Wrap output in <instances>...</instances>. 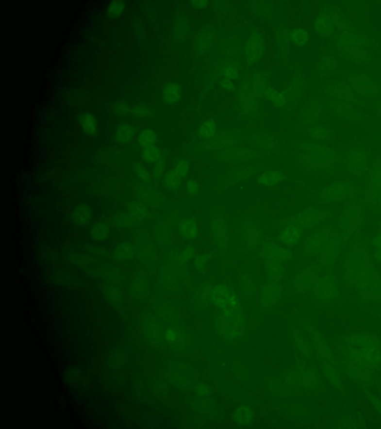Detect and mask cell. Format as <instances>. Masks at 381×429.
I'll return each instance as SVG.
<instances>
[{
	"instance_id": "6da1fadb",
	"label": "cell",
	"mask_w": 381,
	"mask_h": 429,
	"mask_svg": "<svg viewBox=\"0 0 381 429\" xmlns=\"http://www.w3.org/2000/svg\"><path fill=\"white\" fill-rule=\"evenodd\" d=\"M242 139L241 133L238 131L228 130L220 132L212 139L205 142V147L213 151H223L232 148L236 147Z\"/></svg>"
},
{
	"instance_id": "7a4b0ae2",
	"label": "cell",
	"mask_w": 381,
	"mask_h": 429,
	"mask_svg": "<svg viewBox=\"0 0 381 429\" xmlns=\"http://www.w3.org/2000/svg\"><path fill=\"white\" fill-rule=\"evenodd\" d=\"M264 154L256 150H250L245 148L236 147L227 149L219 153L218 160L226 164H241L255 159L262 158Z\"/></svg>"
},
{
	"instance_id": "3957f363",
	"label": "cell",
	"mask_w": 381,
	"mask_h": 429,
	"mask_svg": "<svg viewBox=\"0 0 381 429\" xmlns=\"http://www.w3.org/2000/svg\"><path fill=\"white\" fill-rule=\"evenodd\" d=\"M238 234L242 243L248 247L254 248L263 242V231L252 220L248 218L242 220Z\"/></svg>"
},
{
	"instance_id": "277c9868",
	"label": "cell",
	"mask_w": 381,
	"mask_h": 429,
	"mask_svg": "<svg viewBox=\"0 0 381 429\" xmlns=\"http://www.w3.org/2000/svg\"><path fill=\"white\" fill-rule=\"evenodd\" d=\"M212 234L216 246L220 250H225L230 241V231L227 220L221 215H216L212 219Z\"/></svg>"
},
{
	"instance_id": "5b68a950",
	"label": "cell",
	"mask_w": 381,
	"mask_h": 429,
	"mask_svg": "<svg viewBox=\"0 0 381 429\" xmlns=\"http://www.w3.org/2000/svg\"><path fill=\"white\" fill-rule=\"evenodd\" d=\"M262 90H264L262 82L259 79L254 78L252 80L246 81L240 89V103L245 107H248L249 105L253 106L255 99Z\"/></svg>"
},
{
	"instance_id": "8992f818",
	"label": "cell",
	"mask_w": 381,
	"mask_h": 429,
	"mask_svg": "<svg viewBox=\"0 0 381 429\" xmlns=\"http://www.w3.org/2000/svg\"><path fill=\"white\" fill-rule=\"evenodd\" d=\"M262 169L263 167L261 165H243L233 168L229 172L225 183L226 186L230 187L233 185L249 179Z\"/></svg>"
},
{
	"instance_id": "52a82bcc",
	"label": "cell",
	"mask_w": 381,
	"mask_h": 429,
	"mask_svg": "<svg viewBox=\"0 0 381 429\" xmlns=\"http://www.w3.org/2000/svg\"><path fill=\"white\" fill-rule=\"evenodd\" d=\"M265 50L263 38L258 32H254L245 45V55L248 61L257 63L260 61Z\"/></svg>"
},
{
	"instance_id": "ba28073f",
	"label": "cell",
	"mask_w": 381,
	"mask_h": 429,
	"mask_svg": "<svg viewBox=\"0 0 381 429\" xmlns=\"http://www.w3.org/2000/svg\"><path fill=\"white\" fill-rule=\"evenodd\" d=\"M301 238V228L290 221L284 223L279 231V241L282 245L285 246H294L297 245Z\"/></svg>"
},
{
	"instance_id": "9c48e42d",
	"label": "cell",
	"mask_w": 381,
	"mask_h": 429,
	"mask_svg": "<svg viewBox=\"0 0 381 429\" xmlns=\"http://www.w3.org/2000/svg\"><path fill=\"white\" fill-rule=\"evenodd\" d=\"M71 218L77 227L86 228L93 222V209L86 203H80L72 210Z\"/></svg>"
},
{
	"instance_id": "30bf717a",
	"label": "cell",
	"mask_w": 381,
	"mask_h": 429,
	"mask_svg": "<svg viewBox=\"0 0 381 429\" xmlns=\"http://www.w3.org/2000/svg\"><path fill=\"white\" fill-rule=\"evenodd\" d=\"M286 179L284 171L279 170H270L261 174L258 178L259 185L265 187H273Z\"/></svg>"
},
{
	"instance_id": "8fae6325",
	"label": "cell",
	"mask_w": 381,
	"mask_h": 429,
	"mask_svg": "<svg viewBox=\"0 0 381 429\" xmlns=\"http://www.w3.org/2000/svg\"><path fill=\"white\" fill-rule=\"evenodd\" d=\"M179 231L182 237L188 240H195L199 235L198 224L194 218L182 220L179 226Z\"/></svg>"
},
{
	"instance_id": "7c38bea8",
	"label": "cell",
	"mask_w": 381,
	"mask_h": 429,
	"mask_svg": "<svg viewBox=\"0 0 381 429\" xmlns=\"http://www.w3.org/2000/svg\"><path fill=\"white\" fill-rule=\"evenodd\" d=\"M89 234L92 239L96 242H104L110 237V228L106 223L101 221H97L93 223L90 227Z\"/></svg>"
},
{
	"instance_id": "4fadbf2b",
	"label": "cell",
	"mask_w": 381,
	"mask_h": 429,
	"mask_svg": "<svg viewBox=\"0 0 381 429\" xmlns=\"http://www.w3.org/2000/svg\"><path fill=\"white\" fill-rule=\"evenodd\" d=\"M181 96V87L176 82H170L165 85L163 96L165 101L168 104H174L179 101Z\"/></svg>"
},
{
	"instance_id": "5bb4252c",
	"label": "cell",
	"mask_w": 381,
	"mask_h": 429,
	"mask_svg": "<svg viewBox=\"0 0 381 429\" xmlns=\"http://www.w3.org/2000/svg\"><path fill=\"white\" fill-rule=\"evenodd\" d=\"M265 245H266L264 247L263 251L270 260H279L286 258L287 250L284 247L273 242H269Z\"/></svg>"
},
{
	"instance_id": "9a60e30c",
	"label": "cell",
	"mask_w": 381,
	"mask_h": 429,
	"mask_svg": "<svg viewBox=\"0 0 381 429\" xmlns=\"http://www.w3.org/2000/svg\"><path fill=\"white\" fill-rule=\"evenodd\" d=\"M81 126L85 133L90 136H96L98 133V122L92 114H83L80 119Z\"/></svg>"
},
{
	"instance_id": "2e32d148",
	"label": "cell",
	"mask_w": 381,
	"mask_h": 429,
	"mask_svg": "<svg viewBox=\"0 0 381 429\" xmlns=\"http://www.w3.org/2000/svg\"><path fill=\"white\" fill-rule=\"evenodd\" d=\"M156 139H157V136H156V133L151 129L147 128L139 133V136H138V143L142 148H149L155 146Z\"/></svg>"
},
{
	"instance_id": "e0dca14e",
	"label": "cell",
	"mask_w": 381,
	"mask_h": 429,
	"mask_svg": "<svg viewBox=\"0 0 381 429\" xmlns=\"http://www.w3.org/2000/svg\"><path fill=\"white\" fill-rule=\"evenodd\" d=\"M250 143L252 146L258 148L266 149V150H271L276 147V143L273 141L271 136L266 134H264L263 136L261 134L252 136Z\"/></svg>"
},
{
	"instance_id": "ac0fdd59",
	"label": "cell",
	"mask_w": 381,
	"mask_h": 429,
	"mask_svg": "<svg viewBox=\"0 0 381 429\" xmlns=\"http://www.w3.org/2000/svg\"><path fill=\"white\" fill-rule=\"evenodd\" d=\"M217 125L213 120H206L201 124L198 130V135L201 139L208 140L217 134Z\"/></svg>"
},
{
	"instance_id": "d6986e66",
	"label": "cell",
	"mask_w": 381,
	"mask_h": 429,
	"mask_svg": "<svg viewBox=\"0 0 381 429\" xmlns=\"http://www.w3.org/2000/svg\"><path fill=\"white\" fill-rule=\"evenodd\" d=\"M135 134V129L131 124L124 123L120 125L116 132V139L121 143L131 141Z\"/></svg>"
},
{
	"instance_id": "ffe728a7",
	"label": "cell",
	"mask_w": 381,
	"mask_h": 429,
	"mask_svg": "<svg viewBox=\"0 0 381 429\" xmlns=\"http://www.w3.org/2000/svg\"><path fill=\"white\" fill-rule=\"evenodd\" d=\"M130 215L135 219L142 221L147 218V209L144 204L139 201H133L129 203L128 207Z\"/></svg>"
},
{
	"instance_id": "44dd1931",
	"label": "cell",
	"mask_w": 381,
	"mask_h": 429,
	"mask_svg": "<svg viewBox=\"0 0 381 429\" xmlns=\"http://www.w3.org/2000/svg\"><path fill=\"white\" fill-rule=\"evenodd\" d=\"M182 178L172 169L168 171L165 176V184L168 189L173 191H177L182 184Z\"/></svg>"
},
{
	"instance_id": "7402d4cb",
	"label": "cell",
	"mask_w": 381,
	"mask_h": 429,
	"mask_svg": "<svg viewBox=\"0 0 381 429\" xmlns=\"http://www.w3.org/2000/svg\"><path fill=\"white\" fill-rule=\"evenodd\" d=\"M266 98L268 101L273 103L274 105L278 107H282L286 103L285 98L284 95L282 94L280 92L274 90V89H267V90L264 91Z\"/></svg>"
},
{
	"instance_id": "603a6c76",
	"label": "cell",
	"mask_w": 381,
	"mask_h": 429,
	"mask_svg": "<svg viewBox=\"0 0 381 429\" xmlns=\"http://www.w3.org/2000/svg\"><path fill=\"white\" fill-rule=\"evenodd\" d=\"M142 157L148 164H156L161 159V152L158 148L153 146L144 149Z\"/></svg>"
},
{
	"instance_id": "cb8c5ba5",
	"label": "cell",
	"mask_w": 381,
	"mask_h": 429,
	"mask_svg": "<svg viewBox=\"0 0 381 429\" xmlns=\"http://www.w3.org/2000/svg\"><path fill=\"white\" fill-rule=\"evenodd\" d=\"M125 8V2L124 1H112L107 6V15L111 18L118 17L123 13Z\"/></svg>"
},
{
	"instance_id": "d4e9b609",
	"label": "cell",
	"mask_w": 381,
	"mask_h": 429,
	"mask_svg": "<svg viewBox=\"0 0 381 429\" xmlns=\"http://www.w3.org/2000/svg\"><path fill=\"white\" fill-rule=\"evenodd\" d=\"M308 34L304 29H293L290 32V40L296 45L303 46L308 41Z\"/></svg>"
},
{
	"instance_id": "484cf974",
	"label": "cell",
	"mask_w": 381,
	"mask_h": 429,
	"mask_svg": "<svg viewBox=\"0 0 381 429\" xmlns=\"http://www.w3.org/2000/svg\"><path fill=\"white\" fill-rule=\"evenodd\" d=\"M222 74L224 75L226 79L233 81L238 78L239 74V66L235 63H227L223 64V68L221 69Z\"/></svg>"
},
{
	"instance_id": "4316f807",
	"label": "cell",
	"mask_w": 381,
	"mask_h": 429,
	"mask_svg": "<svg viewBox=\"0 0 381 429\" xmlns=\"http://www.w3.org/2000/svg\"><path fill=\"white\" fill-rule=\"evenodd\" d=\"M133 253V247L129 242L120 244L115 250V254L118 259H128Z\"/></svg>"
},
{
	"instance_id": "83f0119b",
	"label": "cell",
	"mask_w": 381,
	"mask_h": 429,
	"mask_svg": "<svg viewBox=\"0 0 381 429\" xmlns=\"http://www.w3.org/2000/svg\"><path fill=\"white\" fill-rule=\"evenodd\" d=\"M212 34L210 32H205L201 34L198 40V49L199 52L204 53L212 44Z\"/></svg>"
},
{
	"instance_id": "f1b7e54d",
	"label": "cell",
	"mask_w": 381,
	"mask_h": 429,
	"mask_svg": "<svg viewBox=\"0 0 381 429\" xmlns=\"http://www.w3.org/2000/svg\"><path fill=\"white\" fill-rule=\"evenodd\" d=\"M174 169L182 179L186 178L190 172V164L188 160H185V159L179 160L176 164L175 168Z\"/></svg>"
},
{
	"instance_id": "f546056e",
	"label": "cell",
	"mask_w": 381,
	"mask_h": 429,
	"mask_svg": "<svg viewBox=\"0 0 381 429\" xmlns=\"http://www.w3.org/2000/svg\"><path fill=\"white\" fill-rule=\"evenodd\" d=\"M185 189L188 194L191 196H198L200 192V186L195 179H189L187 181Z\"/></svg>"
},
{
	"instance_id": "4dcf8cb0",
	"label": "cell",
	"mask_w": 381,
	"mask_h": 429,
	"mask_svg": "<svg viewBox=\"0 0 381 429\" xmlns=\"http://www.w3.org/2000/svg\"><path fill=\"white\" fill-rule=\"evenodd\" d=\"M290 40V33L284 29H279L278 30L277 36H276V41H277L278 45L280 47H284L287 45Z\"/></svg>"
},
{
	"instance_id": "1f68e13d",
	"label": "cell",
	"mask_w": 381,
	"mask_h": 429,
	"mask_svg": "<svg viewBox=\"0 0 381 429\" xmlns=\"http://www.w3.org/2000/svg\"><path fill=\"white\" fill-rule=\"evenodd\" d=\"M136 171L139 178L144 181H149L150 180V175L148 170L141 165H137L136 166Z\"/></svg>"
},
{
	"instance_id": "d6a6232c",
	"label": "cell",
	"mask_w": 381,
	"mask_h": 429,
	"mask_svg": "<svg viewBox=\"0 0 381 429\" xmlns=\"http://www.w3.org/2000/svg\"><path fill=\"white\" fill-rule=\"evenodd\" d=\"M133 114L138 117H145L149 114V110L145 106L137 105L133 109Z\"/></svg>"
},
{
	"instance_id": "836d02e7",
	"label": "cell",
	"mask_w": 381,
	"mask_h": 429,
	"mask_svg": "<svg viewBox=\"0 0 381 429\" xmlns=\"http://www.w3.org/2000/svg\"><path fill=\"white\" fill-rule=\"evenodd\" d=\"M165 163L163 158L160 159L158 162L156 163V165L154 168V175L156 177H160L163 174V170H164Z\"/></svg>"
},
{
	"instance_id": "e575fe53",
	"label": "cell",
	"mask_w": 381,
	"mask_h": 429,
	"mask_svg": "<svg viewBox=\"0 0 381 429\" xmlns=\"http://www.w3.org/2000/svg\"><path fill=\"white\" fill-rule=\"evenodd\" d=\"M116 111L117 114H120V115H125L129 111V108H128L126 104H118L116 107Z\"/></svg>"
},
{
	"instance_id": "d590c367",
	"label": "cell",
	"mask_w": 381,
	"mask_h": 429,
	"mask_svg": "<svg viewBox=\"0 0 381 429\" xmlns=\"http://www.w3.org/2000/svg\"><path fill=\"white\" fill-rule=\"evenodd\" d=\"M221 85L222 87L227 90H231V89H232L233 87H234L232 81L230 80V79H226V78H224V79L222 80Z\"/></svg>"
},
{
	"instance_id": "8d00e7d4",
	"label": "cell",
	"mask_w": 381,
	"mask_h": 429,
	"mask_svg": "<svg viewBox=\"0 0 381 429\" xmlns=\"http://www.w3.org/2000/svg\"><path fill=\"white\" fill-rule=\"evenodd\" d=\"M192 4L198 8H205V7H207L209 2L206 1H195V2H192Z\"/></svg>"
}]
</instances>
